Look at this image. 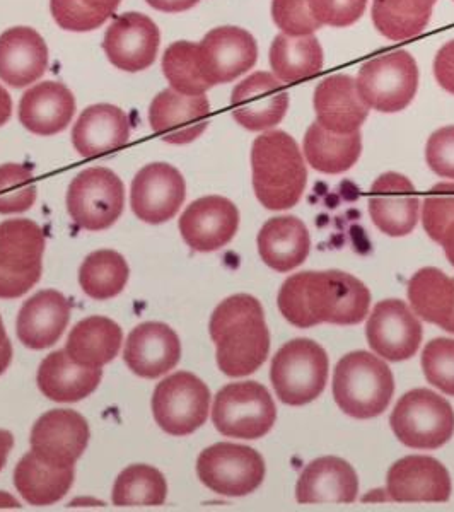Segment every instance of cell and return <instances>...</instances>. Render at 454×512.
I'll return each instance as SVG.
<instances>
[{"instance_id": "cell-56", "label": "cell", "mask_w": 454, "mask_h": 512, "mask_svg": "<svg viewBox=\"0 0 454 512\" xmlns=\"http://www.w3.org/2000/svg\"><path fill=\"white\" fill-rule=\"evenodd\" d=\"M441 245H443L444 253L448 256L449 263L454 267V222H451L446 229V233L441 239Z\"/></svg>"}, {"instance_id": "cell-45", "label": "cell", "mask_w": 454, "mask_h": 512, "mask_svg": "<svg viewBox=\"0 0 454 512\" xmlns=\"http://www.w3.org/2000/svg\"><path fill=\"white\" fill-rule=\"evenodd\" d=\"M50 11L62 30L74 33L98 30L108 19L82 0H50Z\"/></svg>"}, {"instance_id": "cell-38", "label": "cell", "mask_w": 454, "mask_h": 512, "mask_svg": "<svg viewBox=\"0 0 454 512\" xmlns=\"http://www.w3.org/2000/svg\"><path fill=\"white\" fill-rule=\"evenodd\" d=\"M168 497V483L158 468L130 465L118 475L111 501L117 507L163 506Z\"/></svg>"}, {"instance_id": "cell-20", "label": "cell", "mask_w": 454, "mask_h": 512, "mask_svg": "<svg viewBox=\"0 0 454 512\" xmlns=\"http://www.w3.org/2000/svg\"><path fill=\"white\" fill-rule=\"evenodd\" d=\"M419 195L407 176L385 173L374 181L369 195V214L381 233L407 236L419 221Z\"/></svg>"}, {"instance_id": "cell-29", "label": "cell", "mask_w": 454, "mask_h": 512, "mask_svg": "<svg viewBox=\"0 0 454 512\" xmlns=\"http://www.w3.org/2000/svg\"><path fill=\"white\" fill-rule=\"evenodd\" d=\"M101 378V367L79 366L65 350H57L41 362L36 384L52 402L76 403L93 395Z\"/></svg>"}, {"instance_id": "cell-41", "label": "cell", "mask_w": 454, "mask_h": 512, "mask_svg": "<svg viewBox=\"0 0 454 512\" xmlns=\"http://www.w3.org/2000/svg\"><path fill=\"white\" fill-rule=\"evenodd\" d=\"M431 16L410 14L388 6L385 0H374L373 23L381 35L390 40L402 41L424 33Z\"/></svg>"}, {"instance_id": "cell-10", "label": "cell", "mask_w": 454, "mask_h": 512, "mask_svg": "<svg viewBox=\"0 0 454 512\" xmlns=\"http://www.w3.org/2000/svg\"><path fill=\"white\" fill-rule=\"evenodd\" d=\"M210 391L195 374H171L156 386L152 395V414L169 436H190L209 417Z\"/></svg>"}, {"instance_id": "cell-35", "label": "cell", "mask_w": 454, "mask_h": 512, "mask_svg": "<svg viewBox=\"0 0 454 512\" xmlns=\"http://www.w3.org/2000/svg\"><path fill=\"white\" fill-rule=\"evenodd\" d=\"M45 234L30 219H9L0 224V268L26 274L41 270Z\"/></svg>"}, {"instance_id": "cell-31", "label": "cell", "mask_w": 454, "mask_h": 512, "mask_svg": "<svg viewBox=\"0 0 454 512\" xmlns=\"http://www.w3.org/2000/svg\"><path fill=\"white\" fill-rule=\"evenodd\" d=\"M122 342V328L115 321L89 316L72 328L65 352L79 366L103 367L117 357Z\"/></svg>"}, {"instance_id": "cell-3", "label": "cell", "mask_w": 454, "mask_h": 512, "mask_svg": "<svg viewBox=\"0 0 454 512\" xmlns=\"http://www.w3.org/2000/svg\"><path fill=\"white\" fill-rule=\"evenodd\" d=\"M253 188L268 210L291 209L303 197L308 169L296 140L282 130L257 137L251 149Z\"/></svg>"}, {"instance_id": "cell-7", "label": "cell", "mask_w": 454, "mask_h": 512, "mask_svg": "<svg viewBox=\"0 0 454 512\" xmlns=\"http://www.w3.org/2000/svg\"><path fill=\"white\" fill-rule=\"evenodd\" d=\"M361 98L381 113H398L414 101L419 89V67L405 50L367 60L356 79Z\"/></svg>"}, {"instance_id": "cell-57", "label": "cell", "mask_w": 454, "mask_h": 512, "mask_svg": "<svg viewBox=\"0 0 454 512\" xmlns=\"http://www.w3.org/2000/svg\"><path fill=\"white\" fill-rule=\"evenodd\" d=\"M19 502L7 494V492H0V509H19Z\"/></svg>"}, {"instance_id": "cell-36", "label": "cell", "mask_w": 454, "mask_h": 512, "mask_svg": "<svg viewBox=\"0 0 454 512\" xmlns=\"http://www.w3.org/2000/svg\"><path fill=\"white\" fill-rule=\"evenodd\" d=\"M408 301L415 315L443 328L454 311V279L437 268H422L408 282Z\"/></svg>"}, {"instance_id": "cell-25", "label": "cell", "mask_w": 454, "mask_h": 512, "mask_svg": "<svg viewBox=\"0 0 454 512\" xmlns=\"http://www.w3.org/2000/svg\"><path fill=\"white\" fill-rule=\"evenodd\" d=\"M359 478L347 461L323 456L311 461L297 480L299 504H350L357 499Z\"/></svg>"}, {"instance_id": "cell-11", "label": "cell", "mask_w": 454, "mask_h": 512, "mask_svg": "<svg viewBox=\"0 0 454 512\" xmlns=\"http://www.w3.org/2000/svg\"><path fill=\"white\" fill-rule=\"evenodd\" d=\"M197 473L207 489L224 497H245L265 478L262 454L248 446L217 443L198 456Z\"/></svg>"}, {"instance_id": "cell-53", "label": "cell", "mask_w": 454, "mask_h": 512, "mask_svg": "<svg viewBox=\"0 0 454 512\" xmlns=\"http://www.w3.org/2000/svg\"><path fill=\"white\" fill-rule=\"evenodd\" d=\"M86 6L91 7L93 11L103 14L106 18H110L113 12L117 11L122 0H82Z\"/></svg>"}, {"instance_id": "cell-40", "label": "cell", "mask_w": 454, "mask_h": 512, "mask_svg": "<svg viewBox=\"0 0 454 512\" xmlns=\"http://www.w3.org/2000/svg\"><path fill=\"white\" fill-rule=\"evenodd\" d=\"M36 183L30 168L23 164L0 166V214H21L35 205Z\"/></svg>"}, {"instance_id": "cell-33", "label": "cell", "mask_w": 454, "mask_h": 512, "mask_svg": "<svg viewBox=\"0 0 454 512\" xmlns=\"http://www.w3.org/2000/svg\"><path fill=\"white\" fill-rule=\"evenodd\" d=\"M361 152L362 139L359 132L335 134L316 122L304 135V156L311 168L326 175H340L349 171L361 158Z\"/></svg>"}, {"instance_id": "cell-26", "label": "cell", "mask_w": 454, "mask_h": 512, "mask_svg": "<svg viewBox=\"0 0 454 512\" xmlns=\"http://www.w3.org/2000/svg\"><path fill=\"white\" fill-rule=\"evenodd\" d=\"M48 67V48L38 31L16 26L0 35V81L12 88H26L38 81Z\"/></svg>"}, {"instance_id": "cell-37", "label": "cell", "mask_w": 454, "mask_h": 512, "mask_svg": "<svg viewBox=\"0 0 454 512\" xmlns=\"http://www.w3.org/2000/svg\"><path fill=\"white\" fill-rule=\"evenodd\" d=\"M127 260L113 250H98L88 255L79 268L82 291L96 301L117 297L129 282Z\"/></svg>"}, {"instance_id": "cell-30", "label": "cell", "mask_w": 454, "mask_h": 512, "mask_svg": "<svg viewBox=\"0 0 454 512\" xmlns=\"http://www.w3.org/2000/svg\"><path fill=\"white\" fill-rule=\"evenodd\" d=\"M258 253L263 263L280 274L291 272L308 258L311 238L297 217H274L258 233Z\"/></svg>"}, {"instance_id": "cell-23", "label": "cell", "mask_w": 454, "mask_h": 512, "mask_svg": "<svg viewBox=\"0 0 454 512\" xmlns=\"http://www.w3.org/2000/svg\"><path fill=\"white\" fill-rule=\"evenodd\" d=\"M70 321L69 299L59 291L36 292L21 306L16 323L19 342L43 350L59 342Z\"/></svg>"}, {"instance_id": "cell-21", "label": "cell", "mask_w": 454, "mask_h": 512, "mask_svg": "<svg viewBox=\"0 0 454 512\" xmlns=\"http://www.w3.org/2000/svg\"><path fill=\"white\" fill-rule=\"evenodd\" d=\"M180 359V338L173 328L158 321L135 326L123 350V361L139 378H161L175 369Z\"/></svg>"}, {"instance_id": "cell-44", "label": "cell", "mask_w": 454, "mask_h": 512, "mask_svg": "<svg viewBox=\"0 0 454 512\" xmlns=\"http://www.w3.org/2000/svg\"><path fill=\"white\" fill-rule=\"evenodd\" d=\"M272 18L284 35L308 36L320 30L308 0H274Z\"/></svg>"}, {"instance_id": "cell-22", "label": "cell", "mask_w": 454, "mask_h": 512, "mask_svg": "<svg viewBox=\"0 0 454 512\" xmlns=\"http://www.w3.org/2000/svg\"><path fill=\"white\" fill-rule=\"evenodd\" d=\"M388 494L396 502H446L451 478L446 466L431 456H407L388 472Z\"/></svg>"}, {"instance_id": "cell-32", "label": "cell", "mask_w": 454, "mask_h": 512, "mask_svg": "<svg viewBox=\"0 0 454 512\" xmlns=\"http://www.w3.org/2000/svg\"><path fill=\"white\" fill-rule=\"evenodd\" d=\"M74 477V466L59 468L48 465L30 451L24 454L14 470V485L31 506H52L64 499Z\"/></svg>"}, {"instance_id": "cell-17", "label": "cell", "mask_w": 454, "mask_h": 512, "mask_svg": "<svg viewBox=\"0 0 454 512\" xmlns=\"http://www.w3.org/2000/svg\"><path fill=\"white\" fill-rule=\"evenodd\" d=\"M236 122L251 132L279 125L289 108V94L282 81L268 72H255L239 82L231 94Z\"/></svg>"}, {"instance_id": "cell-43", "label": "cell", "mask_w": 454, "mask_h": 512, "mask_svg": "<svg viewBox=\"0 0 454 512\" xmlns=\"http://www.w3.org/2000/svg\"><path fill=\"white\" fill-rule=\"evenodd\" d=\"M422 221L431 239L441 243L449 224L454 222V183H437L425 195Z\"/></svg>"}, {"instance_id": "cell-39", "label": "cell", "mask_w": 454, "mask_h": 512, "mask_svg": "<svg viewBox=\"0 0 454 512\" xmlns=\"http://www.w3.org/2000/svg\"><path fill=\"white\" fill-rule=\"evenodd\" d=\"M163 72L171 89L178 93L198 96L210 89L198 70L197 43L192 41H176L169 45L163 55Z\"/></svg>"}, {"instance_id": "cell-46", "label": "cell", "mask_w": 454, "mask_h": 512, "mask_svg": "<svg viewBox=\"0 0 454 512\" xmlns=\"http://www.w3.org/2000/svg\"><path fill=\"white\" fill-rule=\"evenodd\" d=\"M309 9L323 26L347 28L357 23L366 11L367 0H308Z\"/></svg>"}, {"instance_id": "cell-4", "label": "cell", "mask_w": 454, "mask_h": 512, "mask_svg": "<svg viewBox=\"0 0 454 512\" xmlns=\"http://www.w3.org/2000/svg\"><path fill=\"white\" fill-rule=\"evenodd\" d=\"M395 381L386 362L366 350L350 352L338 362L333 374V398L354 419H374L391 402Z\"/></svg>"}, {"instance_id": "cell-24", "label": "cell", "mask_w": 454, "mask_h": 512, "mask_svg": "<svg viewBox=\"0 0 454 512\" xmlns=\"http://www.w3.org/2000/svg\"><path fill=\"white\" fill-rule=\"evenodd\" d=\"M130 120L127 113L115 105L88 106L77 118L72 130V144L82 158L106 156L127 146Z\"/></svg>"}, {"instance_id": "cell-6", "label": "cell", "mask_w": 454, "mask_h": 512, "mask_svg": "<svg viewBox=\"0 0 454 512\" xmlns=\"http://www.w3.org/2000/svg\"><path fill=\"white\" fill-rule=\"evenodd\" d=\"M391 429L400 443L414 449H439L454 434V410L434 391L417 388L396 403Z\"/></svg>"}, {"instance_id": "cell-9", "label": "cell", "mask_w": 454, "mask_h": 512, "mask_svg": "<svg viewBox=\"0 0 454 512\" xmlns=\"http://www.w3.org/2000/svg\"><path fill=\"white\" fill-rule=\"evenodd\" d=\"M67 212L86 231H105L125 209V188L111 169L89 168L72 180L67 190Z\"/></svg>"}, {"instance_id": "cell-58", "label": "cell", "mask_w": 454, "mask_h": 512, "mask_svg": "<svg viewBox=\"0 0 454 512\" xmlns=\"http://www.w3.org/2000/svg\"><path fill=\"white\" fill-rule=\"evenodd\" d=\"M444 330L449 333H454V311L453 315L449 316V320L443 325Z\"/></svg>"}, {"instance_id": "cell-54", "label": "cell", "mask_w": 454, "mask_h": 512, "mask_svg": "<svg viewBox=\"0 0 454 512\" xmlns=\"http://www.w3.org/2000/svg\"><path fill=\"white\" fill-rule=\"evenodd\" d=\"M14 448V437L11 432L0 429V472L6 466L7 456Z\"/></svg>"}, {"instance_id": "cell-28", "label": "cell", "mask_w": 454, "mask_h": 512, "mask_svg": "<svg viewBox=\"0 0 454 512\" xmlns=\"http://www.w3.org/2000/svg\"><path fill=\"white\" fill-rule=\"evenodd\" d=\"M76 113V98L65 84L45 81L28 89L19 103V120L31 134L50 137L67 128Z\"/></svg>"}, {"instance_id": "cell-42", "label": "cell", "mask_w": 454, "mask_h": 512, "mask_svg": "<svg viewBox=\"0 0 454 512\" xmlns=\"http://www.w3.org/2000/svg\"><path fill=\"white\" fill-rule=\"evenodd\" d=\"M425 379L446 395L454 396V340L434 338L422 352Z\"/></svg>"}, {"instance_id": "cell-55", "label": "cell", "mask_w": 454, "mask_h": 512, "mask_svg": "<svg viewBox=\"0 0 454 512\" xmlns=\"http://www.w3.org/2000/svg\"><path fill=\"white\" fill-rule=\"evenodd\" d=\"M12 99L6 89L0 86V127L6 125L7 120L11 118Z\"/></svg>"}, {"instance_id": "cell-48", "label": "cell", "mask_w": 454, "mask_h": 512, "mask_svg": "<svg viewBox=\"0 0 454 512\" xmlns=\"http://www.w3.org/2000/svg\"><path fill=\"white\" fill-rule=\"evenodd\" d=\"M43 270V268H41ZM41 270H33L26 274H14L0 268V299H16L35 287L41 279Z\"/></svg>"}, {"instance_id": "cell-16", "label": "cell", "mask_w": 454, "mask_h": 512, "mask_svg": "<svg viewBox=\"0 0 454 512\" xmlns=\"http://www.w3.org/2000/svg\"><path fill=\"white\" fill-rule=\"evenodd\" d=\"M366 335L371 349L386 361H407L419 350L422 325L407 304L388 299L376 304L367 320Z\"/></svg>"}, {"instance_id": "cell-15", "label": "cell", "mask_w": 454, "mask_h": 512, "mask_svg": "<svg viewBox=\"0 0 454 512\" xmlns=\"http://www.w3.org/2000/svg\"><path fill=\"white\" fill-rule=\"evenodd\" d=\"M210 122V103L205 94L188 96L164 89L152 99L149 123L154 134L173 146H185L204 134Z\"/></svg>"}, {"instance_id": "cell-13", "label": "cell", "mask_w": 454, "mask_h": 512, "mask_svg": "<svg viewBox=\"0 0 454 512\" xmlns=\"http://www.w3.org/2000/svg\"><path fill=\"white\" fill-rule=\"evenodd\" d=\"M187 197V183L180 171L166 163L147 164L130 188V205L135 217L147 224L173 219Z\"/></svg>"}, {"instance_id": "cell-19", "label": "cell", "mask_w": 454, "mask_h": 512, "mask_svg": "<svg viewBox=\"0 0 454 512\" xmlns=\"http://www.w3.org/2000/svg\"><path fill=\"white\" fill-rule=\"evenodd\" d=\"M239 210L224 197L210 195L188 205L181 214L180 233L192 250L210 253L224 248L238 233Z\"/></svg>"}, {"instance_id": "cell-50", "label": "cell", "mask_w": 454, "mask_h": 512, "mask_svg": "<svg viewBox=\"0 0 454 512\" xmlns=\"http://www.w3.org/2000/svg\"><path fill=\"white\" fill-rule=\"evenodd\" d=\"M385 2L388 6L398 9V11L432 16V7H434L437 0H385Z\"/></svg>"}, {"instance_id": "cell-34", "label": "cell", "mask_w": 454, "mask_h": 512, "mask_svg": "<svg viewBox=\"0 0 454 512\" xmlns=\"http://www.w3.org/2000/svg\"><path fill=\"white\" fill-rule=\"evenodd\" d=\"M323 48L313 35L275 36L270 47V65L274 76L282 82L306 81L323 69Z\"/></svg>"}, {"instance_id": "cell-27", "label": "cell", "mask_w": 454, "mask_h": 512, "mask_svg": "<svg viewBox=\"0 0 454 512\" xmlns=\"http://www.w3.org/2000/svg\"><path fill=\"white\" fill-rule=\"evenodd\" d=\"M369 106L359 94L354 77L337 74L318 84L315 111L318 122L335 134L359 132L369 115Z\"/></svg>"}, {"instance_id": "cell-2", "label": "cell", "mask_w": 454, "mask_h": 512, "mask_svg": "<svg viewBox=\"0 0 454 512\" xmlns=\"http://www.w3.org/2000/svg\"><path fill=\"white\" fill-rule=\"evenodd\" d=\"M209 330L217 345V366L229 378L253 374L267 361L270 333L257 297H227L212 313Z\"/></svg>"}, {"instance_id": "cell-49", "label": "cell", "mask_w": 454, "mask_h": 512, "mask_svg": "<svg viewBox=\"0 0 454 512\" xmlns=\"http://www.w3.org/2000/svg\"><path fill=\"white\" fill-rule=\"evenodd\" d=\"M434 76L444 91L454 94V40L448 41L434 60Z\"/></svg>"}, {"instance_id": "cell-51", "label": "cell", "mask_w": 454, "mask_h": 512, "mask_svg": "<svg viewBox=\"0 0 454 512\" xmlns=\"http://www.w3.org/2000/svg\"><path fill=\"white\" fill-rule=\"evenodd\" d=\"M146 2L156 11L175 14V12L190 11L192 7L197 6L200 0H146Z\"/></svg>"}, {"instance_id": "cell-12", "label": "cell", "mask_w": 454, "mask_h": 512, "mask_svg": "<svg viewBox=\"0 0 454 512\" xmlns=\"http://www.w3.org/2000/svg\"><path fill=\"white\" fill-rule=\"evenodd\" d=\"M255 38L236 26H221L209 31L197 45V64L204 81L214 88L246 74L257 64Z\"/></svg>"}, {"instance_id": "cell-1", "label": "cell", "mask_w": 454, "mask_h": 512, "mask_svg": "<svg viewBox=\"0 0 454 512\" xmlns=\"http://www.w3.org/2000/svg\"><path fill=\"white\" fill-rule=\"evenodd\" d=\"M277 304L284 318L297 328L320 323L357 325L369 313L371 292L354 275L340 270L303 272L282 284Z\"/></svg>"}, {"instance_id": "cell-5", "label": "cell", "mask_w": 454, "mask_h": 512, "mask_svg": "<svg viewBox=\"0 0 454 512\" xmlns=\"http://www.w3.org/2000/svg\"><path fill=\"white\" fill-rule=\"evenodd\" d=\"M270 379L280 402L303 407L315 402L325 390L328 355L309 338L291 340L275 354Z\"/></svg>"}, {"instance_id": "cell-14", "label": "cell", "mask_w": 454, "mask_h": 512, "mask_svg": "<svg viewBox=\"0 0 454 512\" xmlns=\"http://www.w3.org/2000/svg\"><path fill=\"white\" fill-rule=\"evenodd\" d=\"M88 420L74 410L57 408L41 415L31 431V451L48 465L74 466L89 444Z\"/></svg>"}, {"instance_id": "cell-52", "label": "cell", "mask_w": 454, "mask_h": 512, "mask_svg": "<svg viewBox=\"0 0 454 512\" xmlns=\"http://www.w3.org/2000/svg\"><path fill=\"white\" fill-rule=\"evenodd\" d=\"M12 362V344L7 337L4 321L0 318V376L6 373Z\"/></svg>"}, {"instance_id": "cell-18", "label": "cell", "mask_w": 454, "mask_h": 512, "mask_svg": "<svg viewBox=\"0 0 454 512\" xmlns=\"http://www.w3.org/2000/svg\"><path fill=\"white\" fill-rule=\"evenodd\" d=\"M159 41V28L151 18L140 12H127L106 30L103 50L117 69L140 72L154 64Z\"/></svg>"}, {"instance_id": "cell-8", "label": "cell", "mask_w": 454, "mask_h": 512, "mask_svg": "<svg viewBox=\"0 0 454 512\" xmlns=\"http://www.w3.org/2000/svg\"><path fill=\"white\" fill-rule=\"evenodd\" d=\"M277 420V408L267 388L257 381L233 383L217 393L212 422L222 436L260 439Z\"/></svg>"}, {"instance_id": "cell-47", "label": "cell", "mask_w": 454, "mask_h": 512, "mask_svg": "<svg viewBox=\"0 0 454 512\" xmlns=\"http://www.w3.org/2000/svg\"><path fill=\"white\" fill-rule=\"evenodd\" d=\"M425 159L436 175L454 180V125L439 128L429 137Z\"/></svg>"}]
</instances>
